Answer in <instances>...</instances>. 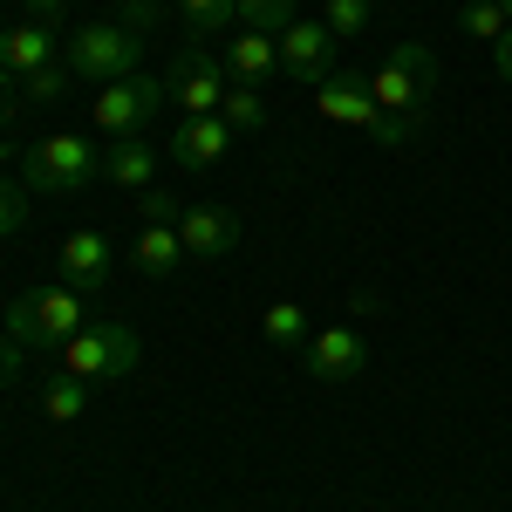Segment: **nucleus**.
<instances>
[{
    "label": "nucleus",
    "instance_id": "f257e3e1",
    "mask_svg": "<svg viewBox=\"0 0 512 512\" xmlns=\"http://www.w3.org/2000/svg\"><path fill=\"white\" fill-rule=\"evenodd\" d=\"M96 178H103V151H96L89 137H76V130L41 137L35 151L21 158V185L35 198H76V192H89Z\"/></svg>",
    "mask_w": 512,
    "mask_h": 512
},
{
    "label": "nucleus",
    "instance_id": "f03ea898",
    "mask_svg": "<svg viewBox=\"0 0 512 512\" xmlns=\"http://www.w3.org/2000/svg\"><path fill=\"white\" fill-rule=\"evenodd\" d=\"M369 96H376L383 117H417L424 123V110H431V96H437V55L424 41H396L390 55L369 69Z\"/></svg>",
    "mask_w": 512,
    "mask_h": 512
},
{
    "label": "nucleus",
    "instance_id": "7ed1b4c3",
    "mask_svg": "<svg viewBox=\"0 0 512 512\" xmlns=\"http://www.w3.org/2000/svg\"><path fill=\"white\" fill-rule=\"evenodd\" d=\"M82 328V287H69V280H55V287H21V301L7 308V335L21 342V349H62L69 335Z\"/></svg>",
    "mask_w": 512,
    "mask_h": 512
},
{
    "label": "nucleus",
    "instance_id": "20e7f679",
    "mask_svg": "<svg viewBox=\"0 0 512 512\" xmlns=\"http://www.w3.org/2000/svg\"><path fill=\"white\" fill-rule=\"evenodd\" d=\"M144 362V342H137V328L130 321H82L76 335L62 342V369L82 376V383H123L130 369Z\"/></svg>",
    "mask_w": 512,
    "mask_h": 512
},
{
    "label": "nucleus",
    "instance_id": "39448f33",
    "mask_svg": "<svg viewBox=\"0 0 512 512\" xmlns=\"http://www.w3.org/2000/svg\"><path fill=\"white\" fill-rule=\"evenodd\" d=\"M62 62L82 82H123V76H137V62H144V35L130 21H96V28H82L62 48Z\"/></svg>",
    "mask_w": 512,
    "mask_h": 512
},
{
    "label": "nucleus",
    "instance_id": "423d86ee",
    "mask_svg": "<svg viewBox=\"0 0 512 512\" xmlns=\"http://www.w3.org/2000/svg\"><path fill=\"white\" fill-rule=\"evenodd\" d=\"M164 103V82H151V76H123V82H103L96 96H89V117H96V130L103 137H137L144 123L158 117Z\"/></svg>",
    "mask_w": 512,
    "mask_h": 512
},
{
    "label": "nucleus",
    "instance_id": "0eeeda50",
    "mask_svg": "<svg viewBox=\"0 0 512 512\" xmlns=\"http://www.w3.org/2000/svg\"><path fill=\"white\" fill-rule=\"evenodd\" d=\"M226 62L212 48H178L171 76H164V96L185 110V117H219V96H226Z\"/></svg>",
    "mask_w": 512,
    "mask_h": 512
},
{
    "label": "nucleus",
    "instance_id": "6e6552de",
    "mask_svg": "<svg viewBox=\"0 0 512 512\" xmlns=\"http://www.w3.org/2000/svg\"><path fill=\"white\" fill-rule=\"evenodd\" d=\"M315 110L328 123H342V130H362V137L383 130V110H376V96H369V69H335V76L315 89Z\"/></svg>",
    "mask_w": 512,
    "mask_h": 512
},
{
    "label": "nucleus",
    "instance_id": "1a4fd4ad",
    "mask_svg": "<svg viewBox=\"0 0 512 512\" xmlns=\"http://www.w3.org/2000/svg\"><path fill=\"white\" fill-rule=\"evenodd\" d=\"M335 48H342V41L328 35L321 21H301V14H294V21L280 28V69L294 82H308V89H321V82L335 76Z\"/></svg>",
    "mask_w": 512,
    "mask_h": 512
},
{
    "label": "nucleus",
    "instance_id": "9d476101",
    "mask_svg": "<svg viewBox=\"0 0 512 512\" xmlns=\"http://www.w3.org/2000/svg\"><path fill=\"white\" fill-rule=\"evenodd\" d=\"M301 362H308L315 383H355L362 362H369V349H362V335H355L349 321H335V328H315V335H308Z\"/></svg>",
    "mask_w": 512,
    "mask_h": 512
},
{
    "label": "nucleus",
    "instance_id": "9b49d317",
    "mask_svg": "<svg viewBox=\"0 0 512 512\" xmlns=\"http://www.w3.org/2000/svg\"><path fill=\"white\" fill-rule=\"evenodd\" d=\"M233 137H239V130L226 117H185V123H178V137L164 144V158L178 164V171H212V164L233 151Z\"/></svg>",
    "mask_w": 512,
    "mask_h": 512
},
{
    "label": "nucleus",
    "instance_id": "f8f14e48",
    "mask_svg": "<svg viewBox=\"0 0 512 512\" xmlns=\"http://www.w3.org/2000/svg\"><path fill=\"white\" fill-rule=\"evenodd\" d=\"M219 62H226V76L246 82V89H267L280 76V35H260V28H233L226 48H219Z\"/></svg>",
    "mask_w": 512,
    "mask_h": 512
},
{
    "label": "nucleus",
    "instance_id": "ddd939ff",
    "mask_svg": "<svg viewBox=\"0 0 512 512\" xmlns=\"http://www.w3.org/2000/svg\"><path fill=\"white\" fill-rule=\"evenodd\" d=\"M178 239H185V260H226L239 246V219L226 205H185Z\"/></svg>",
    "mask_w": 512,
    "mask_h": 512
},
{
    "label": "nucleus",
    "instance_id": "4468645a",
    "mask_svg": "<svg viewBox=\"0 0 512 512\" xmlns=\"http://www.w3.org/2000/svg\"><path fill=\"white\" fill-rule=\"evenodd\" d=\"M48 62H62V35H55L48 21H21V28L0 35V69L14 82H28L35 69H48Z\"/></svg>",
    "mask_w": 512,
    "mask_h": 512
},
{
    "label": "nucleus",
    "instance_id": "2eb2a0df",
    "mask_svg": "<svg viewBox=\"0 0 512 512\" xmlns=\"http://www.w3.org/2000/svg\"><path fill=\"white\" fill-rule=\"evenodd\" d=\"M110 260H117V253H110V239L96 233V226H76V233L62 239V260H55V267H62L69 287L89 294V287H103V280H110Z\"/></svg>",
    "mask_w": 512,
    "mask_h": 512
},
{
    "label": "nucleus",
    "instance_id": "dca6fc26",
    "mask_svg": "<svg viewBox=\"0 0 512 512\" xmlns=\"http://www.w3.org/2000/svg\"><path fill=\"white\" fill-rule=\"evenodd\" d=\"M103 178L123 185V192H151L158 185V151L144 137H110L103 144Z\"/></svg>",
    "mask_w": 512,
    "mask_h": 512
},
{
    "label": "nucleus",
    "instance_id": "f3484780",
    "mask_svg": "<svg viewBox=\"0 0 512 512\" xmlns=\"http://www.w3.org/2000/svg\"><path fill=\"white\" fill-rule=\"evenodd\" d=\"M130 260H137V274L164 280V274H178V267H185V239H178V226H144L137 246H130Z\"/></svg>",
    "mask_w": 512,
    "mask_h": 512
},
{
    "label": "nucleus",
    "instance_id": "a211bd4d",
    "mask_svg": "<svg viewBox=\"0 0 512 512\" xmlns=\"http://www.w3.org/2000/svg\"><path fill=\"white\" fill-rule=\"evenodd\" d=\"M260 335H267V349H280V355H294V349H308V308L301 301H274L267 315H260Z\"/></svg>",
    "mask_w": 512,
    "mask_h": 512
},
{
    "label": "nucleus",
    "instance_id": "6ab92c4d",
    "mask_svg": "<svg viewBox=\"0 0 512 512\" xmlns=\"http://www.w3.org/2000/svg\"><path fill=\"white\" fill-rule=\"evenodd\" d=\"M82 410H89V383L69 376V369H55V376L41 383V417H48V424H76Z\"/></svg>",
    "mask_w": 512,
    "mask_h": 512
},
{
    "label": "nucleus",
    "instance_id": "aec40b11",
    "mask_svg": "<svg viewBox=\"0 0 512 512\" xmlns=\"http://www.w3.org/2000/svg\"><path fill=\"white\" fill-rule=\"evenodd\" d=\"M178 14H185V28H192L198 41H226L239 28V14H233V0H171Z\"/></svg>",
    "mask_w": 512,
    "mask_h": 512
},
{
    "label": "nucleus",
    "instance_id": "412c9836",
    "mask_svg": "<svg viewBox=\"0 0 512 512\" xmlns=\"http://www.w3.org/2000/svg\"><path fill=\"white\" fill-rule=\"evenodd\" d=\"M219 117L233 123V130H260V123H267V96H260V89H246V82H226Z\"/></svg>",
    "mask_w": 512,
    "mask_h": 512
},
{
    "label": "nucleus",
    "instance_id": "4be33fe9",
    "mask_svg": "<svg viewBox=\"0 0 512 512\" xmlns=\"http://www.w3.org/2000/svg\"><path fill=\"white\" fill-rule=\"evenodd\" d=\"M239 28H260V35H280L294 21V0H233Z\"/></svg>",
    "mask_w": 512,
    "mask_h": 512
},
{
    "label": "nucleus",
    "instance_id": "5701e85b",
    "mask_svg": "<svg viewBox=\"0 0 512 512\" xmlns=\"http://www.w3.org/2000/svg\"><path fill=\"white\" fill-rule=\"evenodd\" d=\"M321 28L335 41H355L369 28V0H321Z\"/></svg>",
    "mask_w": 512,
    "mask_h": 512
},
{
    "label": "nucleus",
    "instance_id": "b1692460",
    "mask_svg": "<svg viewBox=\"0 0 512 512\" xmlns=\"http://www.w3.org/2000/svg\"><path fill=\"white\" fill-rule=\"evenodd\" d=\"M458 21H465V35H472V41H499L512 28L499 0H465V14H458Z\"/></svg>",
    "mask_w": 512,
    "mask_h": 512
},
{
    "label": "nucleus",
    "instance_id": "393cba45",
    "mask_svg": "<svg viewBox=\"0 0 512 512\" xmlns=\"http://www.w3.org/2000/svg\"><path fill=\"white\" fill-rule=\"evenodd\" d=\"M69 62H48V69H35V76L21 82V103H62V96H69Z\"/></svg>",
    "mask_w": 512,
    "mask_h": 512
},
{
    "label": "nucleus",
    "instance_id": "a878e982",
    "mask_svg": "<svg viewBox=\"0 0 512 512\" xmlns=\"http://www.w3.org/2000/svg\"><path fill=\"white\" fill-rule=\"evenodd\" d=\"M28 226V185H14V178H0V239L21 233Z\"/></svg>",
    "mask_w": 512,
    "mask_h": 512
},
{
    "label": "nucleus",
    "instance_id": "bb28decb",
    "mask_svg": "<svg viewBox=\"0 0 512 512\" xmlns=\"http://www.w3.org/2000/svg\"><path fill=\"white\" fill-rule=\"evenodd\" d=\"M137 212H144V226H178V219H185V205H178L171 192H158V185L137 192Z\"/></svg>",
    "mask_w": 512,
    "mask_h": 512
},
{
    "label": "nucleus",
    "instance_id": "cd10ccee",
    "mask_svg": "<svg viewBox=\"0 0 512 512\" xmlns=\"http://www.w3.org/2000/svg\"><path fill=\"white\" fill-rule=\"evenodd\" d=\"M21 342H14V335H7V328H0V390H7V383H14V376H21Z\"/></svg>",
    "mask_w": 512,
    "mask_h": 512
},
{
    "label": "nucleus",
    "instance_id": "c85d7f7f",
    "mask_svg": "<svg viewBox=\"0 0 512 512\" xmlns=\"http://www.w3.org/2000/svg\"><path fill=\"white\" fill-rule=\"evenodd\" d=\"M21 7H28V21H48V28H55V21H62V7H69V0H21Z\"/></svg>",
    "mask_w": 512,
    "mask_h": 512
},
{
    "label": "nucleus",
    "instance_id": "c756f323",
    "mask_svg": "<svg viewBox=\"0 0 512 512\" xmlns=\"http://www.w3.org/2000/svg\"><path fill=\"white\" fill-rule=\"evenodd\" d=\"M14 110H21V82H14L7 69H0V123L14 117Z\"/></svg>",
    "mask_w": 512,
    "mask_h": 512
},
{
    "label": "nucleus",
    "instance_id": "7c9ffc66",
    "mask_svg": "<svg viewBox=\"0 0 512 512\" xmlns=\"http://www.w3.org/2000/svg\"><path fill=\"white\" fill-rule=\"evenodd\" d=\"M492 69H499V82H512V28L492 41Z\"/></svg>",
    "mask_w": 512,
    "mask_h": 512
},
{
    "label": "nucleus",
    "instance_id": "2f4dec72",
    "mask_svg": "<svg viewBox=\"0 0 512 512\" xmlns=\"http://www.w3.org/2000/svg\"><path fill=\"white\" fill-rule=\"evenodd\" d=\"M499 7H506V21H512V0H499Z\"/></svg>",
    "mask_w": 512,
    "mask_h": 512
},
{
    "label": "nucleus",
    "instance_id": "473e14b6",
    "mask_svg": "<svg viewBox=\"0 0 512 512\" xmlns=\"http://www.w3.org/2000/svg\"><path fill=\"white\" fill-rule=\"evenodd\" d=\"M0 164H7V144H0Z\"/></svg>",
    "mask_w": 512,
    "mask_h": 512
}]
</instances>
